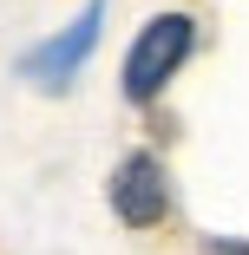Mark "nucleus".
<instances>
[{
  "mask_svg": "<svg viewBox=\"0 0 249 255\" xmlns=\"http://www.w3.org/2000/svg\"><path fill=\"white\" fill-rule=\"evenodd\" d=\"M190 53H197V20L190 13H151L138 26V39L125 46V66H118L125 105H158Z\"/></svg>",
  "mask_w": 249,
  "mask_h": 255,
  "instance_id": "f257e3e1",
  "label": "nucleus"
},
{
  "mask_svg": "<svg viewBox=\"0 0 249 255\" xmlns=\"http://www.w3.org/2000/svg\"><path fill=\"white\" fill-rule=\"evenodd\" d=\"M105 196H112V216L125 229H158L171 216V170H164V157L158 150H125L112 164Z\"/></svg>",
  "mask_w": 249,
  "mask_h": 255,
  "instance_id": "f03ea898",
  "label": "nucleus"
},
{
  "mask_svg": "<svg viewBox=\"0 0 249 255\" xmlns=\"http://www.w3.org/2000/svg\"><path fill=\"white\" fill-rule=\"evenodd\" d=\"M98 26H105V0H85L72 26H59L53 39H39L33 53L20 59V72H26L39 92H66V85L79 79V66L92 59V46H98Z\"/></svg>",
  "mask_w": 249,
  "mask_h": 255,
  "instance_id": "7ed1b4c3",
  "label": "nucleus"
},
{
  "mask_svg": "<svg viewBox=\"0 0 249 255\" xmlns=\"http://www.w3.org/2000/svg\"><path fill=\"white\" fill-rule=\"evenodd\" d=\"M204 255H249V236H210Z\"/></svg>",
  "mask_w": 249,
  "mask_h": 255,
  "instance_id": "20e7f679",
  "label": "nucleus"
}]
</instances>
